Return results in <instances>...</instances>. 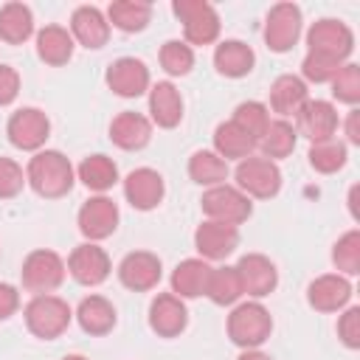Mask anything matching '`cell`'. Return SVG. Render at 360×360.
I'll return each mask as SVG.
<instances>
[{
	"label": "cell",
	"mask_w": 360,
	"mask_h": 360,
	"mask_svg": "<svg viewBox=\"0 0 360 360\" xmlns=\"http://www.w3.org/2000/svg\"><path fill=\"white\" fill-rule=\"evenodd\" d=\"M76 169L56 149H39L25 166V183L45 200H59L73 188Z\"/></svg>",
	"instance_id": "obj_1"
},
{
	"label": "cell",
	"mask_w": 360,
	"mask_h": 360,
	"mask_svg": "<svg viewBox=\"0 0 360 360\" xmlns=\"http://www.w3.org/2000/svg\"><path fill=\"white\" fill-rule=\"evenodd\" d=\"M273 332V318L262 301L233 304L228 315V338L239 349H259Z\"/></svg>",
	"instance_id": "obj_2"
},
{
	"label": "cell",
	"mask_w": 360,
	"mask_h": 360,
	"mask_svg": "<svg viewBox=\"0 0 360 360\" xmlns=\"http://www.w3.org/2000/svg\"><path fill=\"white\" fill-rule=\"evenodd\" d=\"M25 326L31 335L42 338V340H53L59 338L68 326H70V318H73V309L68 307L65 298L59 295H34L28 304H25Z\"/></svg>",
	"instance_id": "obj_3"
},
{
	"label": "cell",
	"mask_w": 360,
	"mask_h": 360,
	"mask_svg": "<svg viewBox=\"0 0 360 360\" xmlns=\"http://www.w3.org/2000/svg\"><path fill=\"white\" fill-rule=\"evenodd\" d=\"M20 276H22V287L25 290H31L37 295H48L56 287H62V281L68 276V264L56 250L37 248V250H31L25 256Z\"/></svg>",
	"instance_id": "obj_4"
},
{
	"label": "cell",
	"mask_w": 360,
	"mask_h": 360,
	"mask_svg": "<svg viewBox=\"0 0 360 360\" xmlns=\"http://www.w3.org/2000/svg\"><path fill=\"white\" fill-rule=\"evenodd\" d=\"M233 180H236V188L242 194H248L250 200H270L281 188V169H278V163H273L262 155L259 158L250 155L236 163Z\"/></svg>",
	"instance_id": "obj_5"
},
{
	"label": "cell",
	"mask_w": 360,
	"mask_h": 360,
	"mask_svg": "<svg viewBox=\"0 0 360 360\" xmlns=\"http://www.w3.org/2000/svg\"><path fill=\"white\" fill-rule=\"evenodd\" d=\"M174 14L183 22L186 45H211L219 37V14L205 0H174Z\"/></svg>",
	"instance_id": "obj_6"
},
{
	"label": "cell",
	"mask_w": 360,
	"mask_h": 360,
	"mask_svg": "<svg viewBox=\"0 0 360 360\" xmlns=\"http://www.w3.org/2000/svg\"><path fill=\"white\" fill-rule=\"evenodd\" d=\"M200 205H202V214H205L208 219L228 222V225H236V228L253 214L250 197L242 194L236 186H228V183H219V186L205 188Z\"/></svg>",
	"instance_id": "obj_7"
},
{
	"label": "cell",
	"mask_w": 360,
	"mask_h": 360,
	"mask_svg": "<svg viewBox=\"0 0 360 360\" xmlns=\"http://www.w3.org/2000/svg\"><path fill=\"white\" fill-rule=\"evenodd\" d=\"M307 45H309V53H321V56H332L338 62H346L349 53L354 51V34L346 22L323 17V20L309 25Z\"/></svg>",
	"instance_id": "obj_8"
},
{
	"label": "cell",
	"mask_w": 360,
	"mask_h": 360,
	"mask_svg": "<svg viewBox=\"0 0 360 360\" xmlns=\"http://www.w3.org/2000/svg\"><path fill=\"white\" fill-rule=\"evenodd\" d=\"M118 219H121L118 205L107 194L90 197L87 202H82V208L76 214V225H79V231L87 242H101V239L112 236L115 228H118Z\"/></svg>",
	"instance_id": "obj_9"
},
{
	"label": "cell",
	"mask_w": 360,
	"mask_h": 360,
	"mask_svg": "<svg viewBox=\"0 0 360 360\" xmlns=\"http://www.w3.org/2000/svg\"><path fill=\"white\" fill-rule=\"evenodd\" d=\"M6 135H8L11 146H17L22 152H39L51 135V121L42 110L22 107V110L11 112V118L6 124Z\"/></svg>",
	"instance_id": "obj_10"
},
{
	"label": "cell",
	"mask_w": 360,
	"mask_h": 360,
	"mask_svg": "<svg viewBox=\"0 0 360 360\" xmlns=\"http://www.w3.org/2000/svg\"><path fill=\"white\" fill-rule=\"evenodd\" d=\"M301 37V8L295 3H276L264 20V42L276 53H287Z\"/></svg>",
	"instance_id": "obj_11"
},
{
	"label": "cell",
	"mask_w": 360,
	"mask_h": 360,
	"mask_svg": "<svg viewBox=\"0 0 360 360\" xmlns=\"http://www.w3.org/2000/svg\"><path fill=\"white\" fill-rule=\"evenodd\" d=\"M338 124L340 118H338L335 104L323 98H307L304 107L295 112V135H304L309 143L335 138Z\"/></svg>",
	"instance_id": "obj_12"
},
{
	"label": "cell",
	"mask_w": 360,
	"mask_h": 360,
	"mask_svg": "<svg viewBox=\"0 0 360 360\" xmlns=\"http://www.w3.org/2000/svg\"><path fill=\"white\" fill-rule=\"evenodd\" d=\"M68 273L84 284V287H98L101 281H107L112 264H110V256L107 250L98 245V242H84V245H76L73 253L68 256Z\"/></svg>",
	"instance_id": "obj_13"
},
{
	"label": "cell",
	"mask_w": 360,
	"mask_h": 360,
	"mask_svg": "<svg viewBox=\"0 0 360 360\" xmlns=\"http://www.w3.org/2000/svg\"><path fill=\"white\" fill-rule=\"evenodd\" d=\"M236 245H239V228L236 225L205 219L194 231V248H197L200 259H205V262L228 259L236 250Z\"/></svg>",
	"instance_id": "obj_14"
},
{
	"label": "cell",
	"mask_w": 360,
	"mask_h": 360,
	"mask_svg": "<svg viewBox=\"0 0 360 360\" xmlns=\"http://www.w3.org/2000/svg\"><path fill=\"white\" fill-rule=\"evenodd\" d=\"M107 87L121 98H138L152 87L149 68L135 56H121L107 68Z\"/></svg>",
	"instance_id": "obj_15"
},
{
	"label": "cell",
	"mask_w": 360,
	"mask_h": 360,
	"mask_svg": "<svg viewBox=\"0 0 360 360\" xmlns=\"http://www.w3.org/2000/svg\"><path fill=\"white\" fill-rule=\"evenodd\" d=\"M163 194H166L163 174L155 172V169H149V166L132 169L124 177V197H127V202L135 211H152V208H158L163 202Z\"/></svg>",
	"instance_id": "obj_16"
},
{
	"label": "cell",
	"mask_w": 360,
	"mask_h": 360,
	"mask_svg": "<svg viewBox=\"0 0 360 360\" xmlns=\"http://www.w3.org/2000/svg\"><path fill=\"white\" fill-rule=\"evenodd\" d=\"M160 276H163V264L149 250H132L118 264V281L132 292H146L158 287Z\"/></svg>",
	"instance_id": "obj_17"
},
{
	"label": "cell",
	"mask_w": 360,
	"mask_h": 360,
	"mask_svg": "<svg viewBox=\"0 0 360 360\" xmlns=\"http://www.w3.org/2000/svg\"><path fill=\"white\" fill-rule=\"evenodd\" d=\"M236 273L242 278V292L250 298H264L278 284V270L264 253H245L236 262Z\"/></svg>",
	"instance_id": "obj_18"
},
{
	"label": "cell",
	"mask_w": 360,
	"mask_h": 360,
	"mask_svg": "<svg viewBox=\"0 0 360 360\" xmlns=\"http://www.w3.org/2000/svg\"><path fill=\"white\" fill-rule=\"evenodd\" d=\"M352 298V281L340 273H323L309 281L307 301L318 312H340Z\"/></svg>",
	"instance_id": "obj_19"
},
{
	"label": "cell",
	"mask_w": 360,
	"mask_h": 360,
	"mask_svg": "<svg viewBox=\"0 0 360 360\" xmlns=\"http://www.w3.org/2000/svg\"><path fill=\"white\" fill-rule=\"evenodd\" d=\"M149 326L160 338H177L188 326V309L174 292H158L149 304Z\"/></svg>",
	"instance_id": "obj_20"
},
{
	"label": "cell",
	"mask_w": 360,
	"mask_h": 360,
	"mask_svg": "<svg viewBox=\"0 0 360 360\" xmlns=\"http://www.w3.org/2000/svg\"><path fill=\"white\" fill-rule=\"evenodd\" d=\"M70 37L73 42L90 48V51H98L107 45L110 39V22H107V14L96 6H79L73 14H70Z\"/></svg>",
	"instance_id": "obj_21"
},
{
	"label": "cell",
	"mask_w": 360,
	"mask_h": 360,
	"mask_svg": "<svg viewBox=\"0 0 360 360\" xmlns=\"http://www.w3.org/2000/svg\"><path fill=\"white\" fill-rule=\"evenodd\" d=\"M149 138H152V121L141 112L124 110L110 121V141L118 149H127V152L143 149L149 143Z\"/></svg>",
	"instance_id": "obj_22"
},
{
	"label": "cell",
	"mask_w": 360,
	"mask_h": 360,
	"mask_svg": "<svg viewBox=\"0 0 360 360\" xmlns=\"http://www.w3.org/2000/svg\"><path fill=\"white\" fill-rule=\"evenodd\" d=\"M149 121L160 129H172L183 121V96L172 82H158L149 87Z\"/></svg>",
	"instance_id": "obj_23"
},
{
	"label": "cell",
	"mask_w": 360,
	"mask_h": 360,
	"mask_svg": "<svg viewBox=\"0 0 360 360\" xmlns=\"http://www.w3.org/2000/svg\"><path fill=\"white\" fill-rule=\"evenodd\" d=\"M253 65H256V53L242 39H225L214 51V68H217V73H222L228 79L248 76L253 70Z\"/></svg>",
	"instance_id": "obj_24"
},
{
	"label": "cell",
	"mask_w": 360,
	"mask_h": 360,
	"mask_svg": "<svg viewBox=\"0 0 360 360\" xmlns=\"http://www.w3.org/2000/svg\"><path fill=\"white\" fill-rule=\"evenodd\" d=\"M309 98V90H307V82L295 73H281L273 84H270V110L278 112L281 118L287 115H295L304 101Z\"/></svg>",
	"instance_id": "obj_25"
},
{
	"label": "cell",
	"mask_w": 360,
	"mask_h": 360,
	"mask_svg": "<svg viewBox=\"0 0 360 360\" xmlns=\"http://www.w3.org/2000/svg\"><path fill=\"white\" fill-rule=\"evenodd\" d=\"M208 273L211 264L205 259H183L174 270H172V292L177 298H200L205 295V284H208Z\"/></svg>",
	"instance_id": "obj_26"
},
{
	"label": "cell",
	"mask_w": 360,
	"mask_h": 360,
	"mask_svg": "<svg viewBox=\"0 0 360 360\" xmlns=\"http://www.w3.org/2000/svg\"><path fill=\"white\" fill-rule=\"evenodd\" d=\"M76 321H79V326L87 335H107V332H112L118 315H115V307H112L110 298H104V295H87L76 307Z\"/></svg>",
	"instance_id": "obj_27"
},
{
	"label": "cell",
	"mask_w": 360,
	"mask_h": 360,
	"mask_svg": "<svg viewBox=\"0 0 360 360\" xmlns=\"http://www.w3.org/2000/svg\"><path fill=\"white\" fill-rule=\"evenodd\" d=\"M76 177L82 180L84 188H90L96 194H104V191H110L118 183V166H115L112 158H107L101 152L98 155H87L76 166Z\"/></svg>",
	"instance_id": "obj_28"
},
{
	"label": "cell",
	"mask_w": 360,
	"mask_h": 360,
	"mask_svg": "<svg viewBox=\"0 0 360 360\" xmlns=\"http://www.w3.org/2000/svg\"><path fill=\"white\" fill-rule=\"evenodd\" d=\"M73 48H76V42H73L70 31L62 25H45L37 34V53L45 65H53V68L68 65L73 56Z\"/></svg>",
	"instance_id": "obj_29"
},
{
	"label": "cell",
	"mask_w": 360,
	"mask_h": 360,
	"mask_svg": "<svg viewBox=\"0 0 360 360\" xmlns=\"http://www.w3.org/2000/svg\"><path fill=\"white\" fill-rule=\"evenodd\" d=\"M256 149V141L242 129L236 127L233 121H222L217 129H214V152L228 163V160H245L250 158Z\"/></svg>",
	"instance_id": "obj_30"
},
{
	"label": "cell",
	"mask_w": 360,
	"mask_h": 360,
	"mask_svg": "<svg viewBox=\"0 0 360 360\" xmlns=\"http://www.w3.org/2000/svg\"><path fill=\"white\" fill-rule=\"evenodd\" d=\"M205 295L217 304V307H233L239 304L242 292V278L236 273V264H222V267H211L208 273V284H205Z\"/></svg>",
	"instance_id": "obj_31"
},
{
	"label": "cell",
	"mask_w": 360,
	"mask_h": 360,
	"mask_svg": "<svg viewBox=\"0 0 360 360\" xmlns=\"http://www.w3.org/2000/svg\"><path fill=\"white\" fill-rule=\"evenodd\" d=\"M295 141H298L295 127H292L287 118H276V121H270V124H267V129H264V135L259 138L256 149L262 152V158H267V160H273V163H276V160H281V158L292 155Z\"/></svg>",
	"instance_id": "obj_32"
},
{
	"label": "cell",
	"mask_w": 360,
	"mask_h": 360,
	"mask_svg": "<svg viewBox=\"0 0 360 360\" xmlns=\"http://www.w3.org/2000/svg\"><path fill=\"white\" fill-rule=\"evenodd\" d=\"M152 20V3L146 0H115L107 8V22H112L124 34L143 31Z\"/></svg>",
	"instance_id": "obj_33"
},
{
	"label": "cell",
	"mask_w": 360,
	"mask_h": 360,
	"mask_svg": "<svg viewBox=\"0 0 360 360\" xmlns=\"http://www.w3.org/2000/svg\"><path fill=\"white\" fill-rule=\"evenodd\" d=\"M34 34V14L25 3H6L0 8V39L8 45H22Z\"/></svg>",
	"instance_id": "obj_34"
},
{
	"label": "cell",
	"mask_w": 360,
	"mask_h": 360,
	"mask_svg": "<svg viewBox=\"0 0 360 360\" xmlns=\"http://www.w3.org/2000/svg\"><path fill=\"white\" fill-rule=\"evenodd\" d=\"M188 177L197 183V186H219L228 180V163L214 152V149H197L191 158H188Z\"/></svg>",
	"instance_id": "obj_35"
},
{
	"label": "cell",
	"mask_w": 360,
	"mask_h": 360,
	"mask_svg": "<svg viewBox=\"0 0 360 360\" xmlns=\"http://www.w3.org/2000/svg\"><path fill=\"white\" fill-rule=\"evenodd\" d=\"M346 158H349V149H346V143L338 141V138L318 141V143H312L309 152H307L309 166H312L315 172H321V174H335V172H340V169L346 166Z\"/></svg>",
	"instance_id": "obj_36"
},
{
	"label": "cell",
	"mask_w": 360,
	"mask_h": 360,
	"mask_svg": "<svg viewBox=\"0 0 360 360\" xmlns=\"http://www.w3.org/2000/svg\"><path fill=\"white\" fill-rule=\"evenodd\" d=\"M332 262H335L338 273L346 276V278L360 273V231H357V228L346 231V233L335 242V248H332Z\"/></svg>",
	"instance_id": "obj_37"
},
{
	"label": "cell",
	"mask_w": 360,
	"mask_h": 360,
	"mask_svg": "<svg viewBox=\"0 0 360 360\" xmlns=\"http://www.w3.org/2000/svg\"><path fill=\"white\" fill-rule=\"evenodd\" d=\"M231 121H233L236 127H242V129L259 143V138L264 135V129H267V124H270V110H267V104H262V101H242V104H236Z\"/></svg>",
	"instance_id": "obj_38"
},
{
	"label": "cell",
	"mask_w": 360,
	"mask_h": 360,
	"mask_svg": "<svg viewBox=\"0 0 360 360\" xmlns=\"http://www.w3.org/2000/svg\"><path fill=\"white\" fill-rule=\"evenodd\" d=\"M160 68L169 76H186L194 68V51L180 39H169L160 48Z\"/></svg>",
	"instance_id": "obj_39"
},
{
	"label": "cell",
	"mask_w": 360,
	"mask_h": 360,
	"mask_svg": "<svg viewBox=\"0 0 360 360\" xmlns=\"http://www.w3.org/2000/svg\"><path fill=\"white\" fill-rule=\"evenodd\" d=\"M329 84H332V96H335L338 101L354 107V104L360 101V65L346 62V65L335 73V79H332Z\"/></svg>",
	"instance_id": "obj_40"
},
{
	"label": "cell",
	"mask_w": 360,
	"mask_h": 360,
	"mask_svg": "<svg viewBox=\"0 0 360 360\" xmlns=\"http://www.w3.org/2000/svg\"><path fill=\"white\" fill-rule=\"evenodd\" d=\"M346 62H338L332 56H321V53H309L304 56L301 62V79L304 82H315V84H323V82H332L335 73L343 68Z\"/></svg>",
	"instance_id": "obj_41"
},
{
	"label": "cell",
	"mask_w": 360,
	"mask_h": 360,
	"mask_svg": "<svg viewBox=\"0 0 360 360\" xmlns=\"http://www.w3.org/2000/svg\"><path fill=\"white\" fill-rule=\"evenodd\" d=\"M25 186V172L17 160L0 158V200H11L22 191Z\"/></svg>",
	"instance_id": "obj_42"
},
{
	"label": "cell",
	"mask_w": 360,
	"mask_h": 360,
	"mask_svg": "<svg viewBox=\"0 0 360 360\" xmlns=\"http://www.w3.org/2000/svg\"><path fill=\"white\" fill-rule=\"evenodd\" d=\"M338 338L346 349H360V307H346L338 318Z\"/></svg>",
	"instance_id": "obj_43"
},
{
	"label": "cell",
	"mask_w": 360,
	"mask_h": 360,
	"mask_svg": "<svg viewBox=\"0 0 360 360\" xmlns=\"http://www.w3.org/2000/svg\"><path fill=\"white\" fill-rule=\"evenodd\" d=\"M20 93V73L11 65H0V107L11 104Z\"/></svg>",
	"instance_id": "obj_44"
},
{
	"label": "cell",
	"mask_w": 360,
	"mask_h": 360,
	"mask_svg": "<svg viewBox=\"0 0 360 360\" xmlns=\"http://www.w3.org/2000/svg\"><path fill=\"white\" fill-rule=\"evenodd\" d=\"M20 309V292L14 284L0 281V321H8Z\"/></svg>",
	"instance_id": "obj_45"
},
{
	"label": "cell",
	"mask_w": 360,
	"mask_h": 360,
	"mask_svg": "<svg viewBox=\"0 0 360 360\" xmlns=\"http://www.w3.org/2000/svg\"><path fill=\"white\" fill-rule=\"evenodd\" d=\"M343 129H346V141H349L352 146H357V143H360V112H357V110H349Z\"/></svg>",
	"instance_id": "obj_46"
},
{
	"label": "cell",
	"mask_w": 360,
	"mask_h": 360,
	"mask_svg": "<svg viewBox=\"0 0 360 360\" xmlns=\"http://www.w3.org/2000/svg\"><path fill=\"white\" fill-rule=\"evenodd\" d=\"M236 360H273L270 354H264L262 349H242V354Z\"/></svg>",
	"instance_id": "obj_47"
},
{
	"label": "cell",
	"mask_w": 360,
	"mask_h": 360,
	"mask_svg": "<svg viewBox=\"0 0 360 360\" xmlns=\"http://www.w3.org/2000/svg\"><path fill=\"white\" fill-rule=\"evenodd\" d=\"M354 200H357V186H354L352 194H349V208H352V217L357 219V202H354Z\"/></svg>",
	"instance_id": "obj_48"
},
{
	"label": "cell",
	"mask_w": 360,
	"mask_h": 360,
	"mask_svg": "<svg viewBox=\"0 0 360 360\" xmlns=\"http://www.w3.org/2000/svg\"><path fill=\"white\" fill-rule=\"evenodd\" d=\"M62 360H87V357H82V354H65Z\"/></svg>",
	"instance_id": "obj_49"
}]
</instances>
